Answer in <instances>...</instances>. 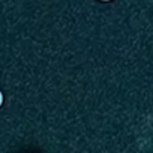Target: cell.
I'll list each match as a JSON object with an SVG mask.
<instances>
[{"label":"cell","mask_w":153,"mask_h":153,"mask_svg":"<svg viewBox=\"0 0 153 153\" xmlns=\"http://www.w3.org/2000/svg\"><path fill=\"white\" fill-rule=\"evenodd\" d=\"M2 104H3V95H2V92H0V107H2Z\"/></svg>","instance_id":"cell-1"},{"label":"cell","mask_w":153,"mask_h":153,"mask_svg":"<svg viewBox=\"0 0 153 153\" xmlns=\"http://www.w3.org/2000/svg\"><path fill=\"white\" fill-rule=\"evenodd\" d=\"M102 2H110V0H102Z\"/></svg>","instance_id":"cell-2"}]
</instances>
